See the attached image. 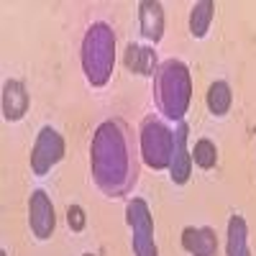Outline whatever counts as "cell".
<instances>
[{
  "instance_id": "obj_1",
  "label": "cell",
  "mask_w": 256,
  "mask_h": 256,
  "mask_svg": "<svg viewBox=\"0 0 256 256\" xmlns=\"http://www.w3.org/2000/svg\"><path fill=\"white\" fill-rule=\"evenodd\" d=\"M92 180L102 195L113 200L126 198L138 182V154L134 134L120 118L102 120L90 144Z\"/></svg>"
},
{
  "instance_id": "obj_2",
  "label": "cell",
  "mask_w": 256,
  "mask_h": 256,
  "mask_svg": "<svg viewBox=\"0 0 256 256\" xmlns=\"http://www.w3.org/2000/svg\"><path fill=\"white\" fill-rule=\"evenodd\" d=\"M192 102V77L187 64L180 59H166L154 74V105L169 120H182Z\"/></svg>"
},
{
  "instance_id": "obj_3",
  "label": "cell",
  "mask_w": 256,
  "mask_h": 256,
  "mask_svg": "<svg viewBox=\"0 0 256 256\" xmlns=\"http://www.w3.org/2000/svg\"><path fill=\"white\" fill-rule=\"evenodd\" d=\"M80 62H82V72L92 88L108 84L116 67V34L108 24L98 20V24H92L84 31Z\"/></svg>"
},
{
  "instance_id": "obj_4",
  "label": "cell",
  "mask_w": 256,
  "mask_h": 256,
  "mask_svg": "<svg viewBox=\"0 0 256 256\" xmlns=\"http://www.w3.org/2000/svg\"><path fill=\"white\" fill-rule=\"evenodd\" d=\"M138 146H141V162L152 169H169L172 162V146H174V131L148 116L141 120L138 128Z\"/></svg>"
},
{
  "instance_id": "obj_5",
  "label": "cell",
  "mask_w": 256,
  "mask_h": 256,
  "mask_svg": "<svg viewBox=\"0 0 256 256\" xmlns=\"http://www.w3.org/2000/svg\"><path fill=\"white\" fill-rule=\"evenodd\" d=\"M126 220L131 226V246H134V256H159L156 241H154V218L148 210L146 200L134 198L126 208Z\"/></svg>"
},
{
  "instance_id": "obj_6",
  "label": "cell",
  "mask_w": 256,
  "mask_h": 256,
  "mask_svg": "<svg viewBox=\"0 0 256 256\" xmlns=\"http://www.w3.org/2000/svg\"><path fill=\"white\" fill-rule=\"evenodd\" d=\"M62 159H64V136L56 128L44 126L34 141V148H31V172L44 177Z\"/></svg>"
},
{
  "instance_id": "obj_7",
  "label": "cell",
  "mask_w": 256,
  "mask_h": 256,
  "mask_svg": "<svg viewBox=\"0 0 256 256\" xmlns=\"http://www.w3.org/2000/svg\"><path fill=\"white\" fill-rule=\"evenodd\" d=\"M28 226H31V233L38 241H46V238L54 236L56 216H54L52 198L44 190H36L31 195V200H28Z\"/></svg>"
},
{
  "instance_id": "obj_8",
  "label": "cell",
  "mask_w": 256,
  "mask_h": 256,
  "mask_svg": "<svg viewBox=\"0 0 256 256\" xmlns=\"http://www.w3.org/2000/svg\"><path fill=\"white\" fill-rule=\"evenodd\" d=\"M190 138V128L184 120L177 123L174 128V146H172V162H169V180L174 184H187L192 174V152L187 146Z\"/></svg>"
},
{
  "instance_id": "obj_9",
  "label": "cell",
  "mask_w": 256,
  "mask_h": 256,
  "mask_svg": "<svg viewBox=\"0 0 256 256\" xmlns=\"http://www.w3.org/2000/svg\"><path fill=\"white\" fill-rule=\"evenodd\" d=\"M182 248L192 256H216L218 254V236L208 226H202V228L187 226L182 230Z\"/></svg>"
},
{
  "instance_id": "obj_10",
  "label": "cell",
  "mask_w": 256,
  "mask_h": 256,
  "mask_svg": "<svg viewBox=\"0 0 256 256\" xmlns=\"http://www.w3.org/2000/svg\"><path fill=\"white\" fill-rule=\"evenodd\" d=\"M138 26L146 41L159 44L164 36V10L156 0H141L138 3Z\"/></svg>"
},
{
  "instance_id": "obj_11",
  "label": "cell",
  "mask_w": 256,
  "mask_h": 256,
  "mask_svg": "<svg viewBox=\"0 0 256 256\" xmlns=\"http://www.w3.org/2000/svg\"><path fill=\"white\" fill-rule=\"evenodd\" d=\"M28 110V92L20 80H8L3 84V118L16 123Z\"/></svg>"
},
{
  "instance_id": "obj_12",
  "label": "cell",
  "mask_w": 256,
  "mask_h": 256,
  "mask_svg": "<svg viewBox=\"0 0 256 256\" xmlns=\"http://www.w3.org/2000/svg\"><path fill=\"white\" fill-rule=\"evenodd\" d=\"M126 70L134 72V74H141V77H154L159 64H156V52L148 49V46H138V44H128L126 46Z\"/></svg>"
},
{
  "instance_id": "obj_13",
  "label": "cell",
  "mask_w": 256,
  "mask_h": 256,
  "mask_svg": "<svg viewBox=\"0 0 256 256\" xmlns=\"http://www.w3.org/2000/svg\"><path fill=\"white\" fill-rule=\"evenodd\" d=\"M228 256H251L248 246V226L241 216H230L228 220V244H226Z\"/></svg>"
},
{
  "instance_id": "obj_14",
  "label": "cell",
  "mask_w": 256,
  "mask_h": 256,
  "mask_svg": "<svg viewBox=\"0 0 256 256\" xmlns=\"http://www.w3.org/2000/svg\"><path fill=\"white\" fill-rule=\"evenodd\" d=\"M208 110L216 116V118H223L228 110H230V105H233V92H230V84L226 80H216L208 88Z\"/></svg>"
},
{
  "instance_id": "obj_15",
  "label": "cell",
  "mask_w": 256,
  "mask_h": 256,
  "mask_svg": "<svg viewBox=\"0 0 256 256\" xmlns=\"http://www.w3.org/2000/svg\"><path fill=\"white\" fill-rule=\"evenodd\" d=\"M212 16H216V3L212 0H200L192 6L190 10V34L192 38H205V34L210 31Z\"/></svg>"
},
{
  "instance_id": "obj_16",
  "label": "cell",
  "mask_w": 256,
  "mask_h": 256,
  "mask_svg": "<svg viewBox=\"0 0 256 256\" xmlns=\"http://www.w3.org/2000/svg\"><path fill=\"white\" fill-rule=\"evenodd\" d=\"M192 162H195L200 169H212L218 162V148L216 144H212L210 138H200L195 144V148H192Z\"/></svg>"
},
{
  "instance_id": "obj_17",
  "label": "cell",
  "mask_w": 256,
  "mask_h": 256,
  "mask_svg": "<svg viewBox=\"0 0 256 256\" xmlns=\"http://www.w3.org/2000/svg\"><path fill=\"white\" fill-rule=\"evenodd\" d=\"M67 223H70V228H72L74 233L84 230V223H88V218H84V210H82L80 205H70V210H67Z\"/></svg>"
},
{
  "instance_id": "obj_18",
  "label": "cell",
  "mask_w": 256,
  "mask_h": 256,
  "mask_svg": "<svg viewBox=\"0 0 256 256\" xmlns=\"http://www.w3.org/2000/svg\"><path fill=\"white\" fill-rule=\"evenodd\" d=\"M0 256H8V254H6V251H0Z\"/></svg>"
},
{
  "instance_id": "obj_19",
  "label": "cell",
  "mask_w": 256,
  "mask_h": 256,
  "mask_svg": "<svg viewBox=\"0 0 256 256\" xmlns=\"http://www.w3.org/2000/svg\"><path fill=\"white\" fill-rule=\"evenodd\" d=\"M84 256H92V254H84Z\"/></svg>"
}]
</instances>
